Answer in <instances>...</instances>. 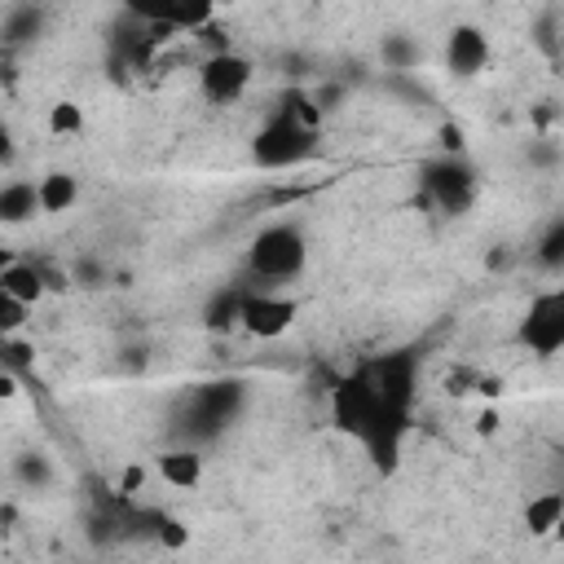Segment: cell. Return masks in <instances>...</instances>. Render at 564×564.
<instances>
[{"label": "cell", "mask_w": 564, "mask_h": 564, "mask_svg": "<svg viewBox=\"0 0 564 564\" xmlns=\"http://www.w3.org/2000/svg\"><path fill=\"white\" fill-rule=\"evenodd\" d=\"M308 264V242L295 225H269L247 247V269L260 278V286H278L300 278Z\"/></svg>", "instance_id": "obj_1"}, {"label": "cell", "mask_w": 564, "mask_h": 564, "mask_svg": "<svg viewBox=\"0 0 564 564\" xmlns=\"http://www.w3.org/2000/svg\"><path fill=\"white\" fill-rule=\"evenodd\" d=\"M313 141H317V128L295 119L291 110H282L278 119H269L256 137H251V159L269 172H282V167H295L313 154Z\"/></svg>", "instance_id": "obj_2"}, {"label": "cell", "mask_w": 564, "mask_h": 564, "mask_svg": "<svg viewBox=\"0 0 564 564\" xmlns=\"http://www.w3.org/2000/svg\"><path fill=\"white\" fill-rule=\"evenodd\" d=\"M520 344L538 357L564 352V282L546 286L529 300V308L520 317Z\"/></svg>", "instance_id": "obj_3"}, {"label": "cell", "mask_w": 564, "mask_h": 564, "mask_svg": "<svg viewBox=\"0 0 564 564\" xmlns=\"http://www.w3.org/2000/svg\"><path fill=\"white\" fill-rule=\"evenodd\" d=\"M247 84H251V62L247 57H238V53H212L203 66H198V88H203V97L207 101H216V106H229V101H238L242 93H247Z\"/></svg>", "instance_id": "obj_4"}, {"label": "cell", "mask_w": 564, "mask_h": 564, "mask_svg": "<svg viewBox=\"0 0 564 564\" xmlns=\"http://www.w3.org/2000/svg\"><path fill=\"white\" fill-rule=\"evenodd\" d=\"M291 322H295V300H286L278 291H251L238 304V326L256 339H278Z\"/></svg>", "instance_id": "obj_5"}, {"label": "cell", "mask_w": 564, "mask_h": 564, "mask_svg": "<svg viewBox=\"0 0 564 564\" xmlns=\"http://www.w3.org/2000/svg\"><path fill=\"white\" fill-rule=\"evenodd\" d=\"M445 62H449L454 75H476V70H485V62H489V40H485V31H476V26L449 31Z\"/></svg>", "instance_id": "obj_6"}, {"label": "cell", "mask_w": 564, "mask_h": 564, "mask_svg": "<svg viewBox=\"0 0 564 564\" xmlns=\"http://www.w3.org/2000/svg\"><path fill=\"white\" fill-rule=\"evenodd\" d=\"M0 295H13V300H22V304L35 308V300L44 295V273L35 264H26V260H4V269H0Z\"/></svg>", "instance_id": "obj_7"}, {"label": "cell", "mask_w": 564, "mask_h": 564, "mask_svg": "<svg viewBox=\"0 0 564 564\" xmlns=\"http://www.w3.org/2000/svg\"><path fill=\"white\" fill-rule=\"evenodd\" d=\"M35 212H44V207H40V185H35V181H9V185L0 189V216H4L9 225L31 220Z\"/></svg>", "instance_id": "obj_8"}, {"label": "cell", "mask_w": 564, "mask_h": 564, "mask_svg": "<svg viewBox=\"0 0 564 564\" xmlns=\"http://www.w3.org/2000/svg\"><path fill=\"white\" fill-rule=\"evenodd\" d=\"M427 189L445 203V207H458V203H467V189H471V176L454 163V159H445V163H436L432 167V176H427Z\"/></svg>", "instance_id": "obj_9"}, {"label": "cell", "mask_w": 564, "mask_h": 564, "mask_svg": "<svg viewBox=\"0 0 564 564\" xmlns=\"http://www.w3.org/2000/svg\"><path fill=\"white\" fill-rule=\"evenodd\" d=\"M159 471H163L167 485H176V489H194V485L203 480V458H198L194 449H167V454L159 458Z\"/></svg>", "instance_id": "obj_10"}, {"label": "cell", "mask_w": 564, "mask_h": 564, "mask_svg": "<svg viewBox=\"0 0 564 564\" xmlns=\"http://www.w3.org/2000/svg\"><path fill=\"white\" fill-rule=\"evenodd\" d=\"M35 185H40V207H44V212H70L75 198H79V185H75L70 172H48V176H40Z\"/></svg>", "instance_id": "obj_11"}, {"label": "cell", "mask_w": 564, "mask_h": 564, "mask_svg": "<svg viewBox=\"0 0 564 564\" xmlns=\"http://www.w3.org/2000/svg\"><path fill=\"white\" fill-rule=\"evenodd\" d=\"M560 520H564V494H542V498H533L529 511H524L529 533H555Z\"/></svg>", "instance_id": "obj_12"}, {"label": "cell", "mask_w": 564, "mask_h": 564, "mask_svg": "<svg viewBox=\"0 0 564 564\" xmlns=\"http://www.w3.org/2000/svg\"><path fill=\"white\" fill-rule=\"evenodd\" d=\"M538 260H542V269L564 273V220H555V225L538 238Z\"/></svg>", "instance_id": "obj_13"}, {"label": "cell", "mask_w": 564, "mask_h": 564, "mask_svg": "<svg viewBox=\"0 0 564 564\" xmlns=\"http://www.w3.org/2000/svg\"><path fill=\"white\" fill-rule=\"evenodd\" d=\"M79 123H84V110H79L75 101H57V106L48 110V132H57V137L79 132Z\"/></svg>", "instance_id": "obj_14"}, {"label": "cell", "mask_w": 564, "mask_h": 564, "mask_svg": "<svg viewBox=\"0 0 564 564\" xmlns=\"http://www.w3.org/2000/svg\"><path fill=\"white\" fill-rule=\"evenodd\" d=\"M26 313H31V304H22L13 295H0V326H4V335H18L22 322H26Z\"/></svg>", "instance_id": "obj_15"}, {"label": "cell", "mask_w": 564, "mask_h": 564, "mask_svg": "<svg viewBox=\"0 0 564 564\" xmlns=\"http://www.w3.org/2000/svg\"><path fill=\"white\" fill-rule=\"evenodd\" d=\"M75 278H79V286H101V282H106V273H101L93 260H79V264H75Z\"/></svg>", "instance_id": "obj_16"}, {"label": "cell", "mask_w": 564, "mask_h": 564, "mask_svg": "<svg viewBox=\"0 0 564 564\" xmlns=\"http://www.w3.org/2000/svg\"><path fill=\"white\" fill-rule=\"evenodd\" d=\"M163 542H167V546H181V542H185V529H181V524H163Z\"/></svg>", "instance_id": "obj_17"}]
</instances>
